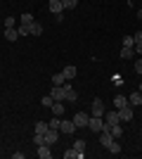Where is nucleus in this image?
<instances>
[{"mask_svg": "<svg viewBox=\"0 0 142 159\" xmlns=\"http://www.w3.org/2000/svg\"><path fill=\"white\" fill-rule=\"evenodd\" d=\"M116 124H121V119H118V112H104V128L102 131H109L111 133V126H116Z\"/></svg>", "mask_w": 142, "mask_h": 159, "instance_id": "obj_1", "label": "nucleus"}, {"mask_svg": "<svg viewBox=\"0 0 142 159\" xmlns=\"http://www.w3.org/2000/svg\"><path fill=\"white\" fill-rule=\"evenodd\" d=\"M50 12L57 17V21L64 19V5H62V0H50Z\"/></svg>", "mask_w": 142, "mask_h": 159, "instance_id": "obj_2", "label": "nucleus"}, {"mask_svg": "<svg viewBox=\"0 0 142 159\" xmlns=\"http://www.w3.org/2000/svg\"><path fill=\"white\" fill-rule=\"evenodd\" d=\"M88 128H90L93 133H102V128H104L102 116H90V119H88Z\"/></svg>", "mask_w": 142, "mask_h": 159, "instance_id": "obj_3", "label": "nucleus"}, {"mask_svg": "<svg viewBox=\"0 0 142 159\" xmlns=\"http://www.w3.org/2000/svg\"><path fill=\"white\" fill-rule=\"evenodd\" d=\"M116 112H118V119L121 121H133V116H135L133 105H126V107H121V109H116Z\"/></svg>", "mask_w": 142, "mask_h": 159, "instance_id": "obj_4", "label": "nucleus"}, {"mask_svg": "<svg viewBox=\"0 0 142 159\" xmlns=\"http://www.w3.org/2000/svg\"><path fill=\"white\" fill-rule=\"evenodd\" d=\"M50 95H52L54 102H62V100H67V93H64V88H62V86H52V93H50Z\"/></svg>", "mask_w": 142, "mask_h": 159, "instance_id": "obj_5", "label": "nucleus"}, {"mask_svg": "<svg viewBox=\"0 0 142 159\" xmlns=\"http://www.w3.org/2000/svg\"><path fill=\"white\" fill-rule=\"evenodd\" d=\"M88 114L85 112H78V114H74V124H76V128H81V126H88Z\"/></svg>", "mask_w": 142, "mask_h": 159, "instance_id": "obj_6", "label": "nucleus"}, {"mask_svg": "<svg viewBox=\"0 0 142 159\" xmlns=\"http://www.w3.org/2000/svg\"><path fill=\"white\" fill-rule=\"evenodd\" d=\"M57 140H59V133L54 131V128H47V133H45V145H50V147H52L54 143H57Z\"/></svg>", "mask_w": 142, "mask_h": 159, "instance_id": "obj_7", "label": "nucleus"}, {"mask_svg": "<svg viewBox=\"0 0 142 159\" xmlns=\"http://www.w3.org/2000/svg\"><path fill=\"white\" fill-rule=\"evenodd\" d=\"M93 116H104V102L100 98L93 100Z\"/></svg>", "mask_w": 142, "mask_h": 159, "instance_id": "obj_8", "label": "nucleus"}, {"mask_svg": "<svg viewBox=\"0 0 142 159\" xmlns=\"http://www.w3.org/2000/svg\"><path fill=\"white\" fill-rule=\"evenodd\" d=\"M59 131L74 135V133H76V124H74V121H62V124H59Z\"/></svg>", "mask_w": 142, "mask_h": 159, "instance_id": "obj_9", "label": "nucleus"}, {"mask_svg": "<svg viewBox=\"0 0 142 159\" xmlns=\"http://www.w3.org/2000/svg\"><path fill=\"white\" fill-rule=\"evenodd\" d=\"M114 135H111V133H109V131H102L100 133V143H102V145H104V147H109V145H111V143H114Z\"/></svg>", "mask_w": 142, "mask_h": 159, "instance_id": "obj_10", "label": "nucleus"}, {"mask_svg": "<svg viewBox=\"0 0 142 159\" xmlns=\"http://www.w3.org/2000/svg\"><path fill=\"white\" fill-rule=\"evenodd\" d=\"M41 33H43V24H38V21L28 24V36H41Z\"/></svg>", "mask_w": 142, "mask_h": 159, "instance_id": "obj_11", "label": "nucleus"}, {"mask_svg": "<svg viewBox=\"0 0 142 159\" xmlns=\"http://www.w3.org/2000/svg\"><path fill=\"white\" fill-rule=\"evenodd\" d=\"M62 88H64V93H67V100H69V102H76V100H78V95H76V90H74V88H71V86H69V83H64V86H62Z\"/></svg>", "mask_w": 142, "mask_h": 159, "instance_id": "obj_12", "label": "nucleus"}, {"mask_svg": "<svg viewBox=\"0 0 142 159\" xmlns=\"http://www.w3.org/2000/svg\"><path fill=\"white\" fill-rule=\"evenodd\" d=\"M62 74H64V79H67V81L76 79V66H74V64H69V66H64V69H62Z\"/></svg>", "mask_w": 142, "mask_h": 159, "instance_id": "obj_13", "label": "nucleus"}, {"mask_svg": "<svg viewBox=\"0 0 142 159\" xmlns=\"http://www.w3.org/2000/svg\"><path fill=\"white\" fill-rule=\"evenodd\" d=\"M38 157H41V159H50V157H52L50 145H38Z\"/></svg>", "mask_w": 142, "mask_h": 159, "instance_id": "obj_14", "label": "nucleus"}, {"mask_svg": "<svg viewBox=\"0 0 142 159\" xmlns=\"http://www.w3.org/2000/svg\"><path fill=\"white\" fill-rule=\"evenodd\" d=\"M128 102H130V105H133V107L142 105V90H135V93H133V95H130V98H128Z\"/></svg>", "mask_w": 142, "mask_h": 159, "instance_id": "obj_15", "label": "nucleus"}, {"mask_svg": "<svg viewBox=\"0 0 142 159\" xmlns=\"http://www.w3.org/2000/svg\"><path fill=\"white\" fill-rule=\"evenodd\" d=\"M64 159H83V152H78V150H67V152H64Z\"/></svg>", "mask_w": 142, "mask_h": 159, "instance_id": "obj_16", "label": "nucleus"}, {"mask_svg": "<svg viewBox=\"0 0 142 159\" xmlns=\"http://www.w3.org/2000/svg\"><path fill=\"white\" fill-rule=\"evenodd\" d=\"M114 105H116V109H121V107L128 105V98H126V95H116V98H114Z\"/></svg>", "mask_w": 142, "mask_h": 159, "instance_id": "obj_17", "label": "nucleus"}, {"mask_svg": "<svg viewBox=\"0 0 142 159\" xmlns=\"http://www.w3.org/2000/svg\"><path fill=\"white\" fill-rule=\"evenodd\" d=\"M64 83H67V79H64V74H54L52 76V86H64Z\"/></svg>", "mask_w": 142, "mask_h": 159, "instance_id": "obj_18", "label": "nucleus"}, {"mask_svg": "<svg viewBox=\"0 0 142 159\" xmlns=\"http://www.w3.org/2000/svg\"><path fill=\"white\" fill-rule=\"evenodd\" d=\"M5 38L7 40H17L19 38V31H17V29H5Z\"/></svg>", "mask_w": 142, "mask_h": 159, "instance_id": "obj_19", "label": "nucleus"}, {"mask_svg": "<svg viewBox=\"0 0 142 159\" xmlns=\"http://www.w3.org/2000/svg\"><path fill=\"white\" fill-rule=\"evenodd\" d=\"M133 55H135V48H121V57L123 60H130Z\"/></svg>", "mask_w": 142, "mask_h": 159, "instance_id": "obj_20", "label": "nucleus"}, {"mask_svg": "<svg viewBox=\"0 0 142 159\" xmlns=\"http://www.w3.org/2000/svg\"><path fill=\"white\" fill-rule=\"evenodd\" d=\"M59 124H62V119H59V116H54V114H52V119L47 121V126L54 128V131H59Z\"/></svg>", "mask_w": 142, "mask_h": 159, "instance_id": "obj_21", "label": "nucleus"}, {"mask_svg": "<svg viewBox=\"0 0 142 159\" xmlns=\"http://www.w3.org/2000/svg\"><path fill=\"white\" fill-rule=\"evenodd\" d=\"M52 114L54 116H62V114H64V105H62V102H54L52 105Z\"/></svg>", "mask_w": 142, "mask_h": 159, "instance_id": "obj_22", "label": "nucleus"}, {"mask_svg": "<svg viewBox=\"0 0 142 159\" xmlns=\"http://www.w3.org/2000/svg\"><path fill=\"white\" fill-rule=\"evenodd\" d=\"M47 128H50V126H47V121H38V124H36V133H43V135H45Z\"/></svg>", "mask_w": 142, "mask_h": 159, "instance_id": "obj_23", "label": "nucleus"}, {"mask_svg": "<svg viewBox=\"0 0 142 159\" xmlns=\"http://www.w3.org/2000/svg\"><path fill=\"white\" fill-rule=\"evenodd\" d=\"M62 5H64V10H74L78 5V0H62Z\"/></svg>", "mask_w": 142, "mask_h": 159, "instance_id": "obj_24", "label": "nucleus"}, {"mask_svg": "<svg viewBox=\"0 0 142 159\" xmlns=\"http://www.w3.org/2000/svg\"><path fill=\"white\" fill-rule=\"evenodd\" d=\"M19 19H21V24H31V21H36V19H33V14H28V12H24Z\"/></svg>", "mask_w": 142, "mask_h": 159, "instance_id": "obj_25", "label": "nucleus"}, {"mask_svg": "<svg viewBox=\"0 0 142 159\" xmlns=\"http://www.w3.org/2000/svg\"><path fill=\"white\" fill-rule=\"evenodd\" d=\"M123 48H135V38H133V36H126V38H123Z\"/></svg>", "mask_w": 142, "mask_h": 159, "instance_id": "obj_26", "label": "nucleus"}, {"mask_svg": "<svg viewBox=\"0 0 142 159\" xmlns=\"http://www.w3.org/2000/svg\"><path fill=\"white\" fill-rule=\"evenodd\" d=\"M109 152H111V154H121V145H118V143L114 140V143L109 145Z\"/></svg>", "mask_w": 142, "mask_h": 159, "instance_id": "obj_27", "label": "nucleus"}, {"mask_svg": "<svg viewBox=\"0 0 142 159\" xmlns=\"http://www.w3.org/2000/svg\"><path fill=\"white\" fill-rule=\"evenodd\" d=\"M111 135H114V138H121V135H123V128L118 126V124H116V126H111Z\"/></svg>", "mask_w": 142, "mask_h": 159, "instance_id": "obj_28", "label": "nucleus"}, {"mask_svg": "<svg viewBox=\"0 0 142 159\" xmlns=\"http://www.w3.org/2000/svg\"><path fill=\"white\" fill-rule=\"evenodd\" d=\"M41 105H43V107H52V105H54V100H52V95H45V98L41 100Z\"/></svg>", "mask_w": 142, "mask_h": 159, "instance_id": "obj_29", "label": "nucleus"}, {"mask_svg": "<svg viewBox=\"0 0 142 159\" xmlns=\"http://www.w3.org/2000/svg\"><path fill=\"white\" fill-rule=\"evenodd\" d=\"M74 147L78 150V152H85V140H76V143H74Z\"/></svg>", "mask_w": 142, "mask_h": 159, "instance_id": "obj_30", "label": "nucleus"}, {"mask_svg": "<svg viewBox=\"0 0 142 159\" xmlns=\"http://www.w3.org/2000/svg\"><path fill=\"white\" fill-rule=\"evenodd\" d=\"M17 31H19V36H28V24H21Z\"/></svg>", "mask_w": 142, "mask_h": 159, "instance_id": "obj_31", "label": "nucleus"}, {"mask_svg": "<svg viewBox=\"0 0 142 159\" xmlns=\"http://www.w3.org/2000/svg\"><path fill=\"white\" fill-rule=\"evenodd\" d=\"M5 29H14V17H7L5 19Z\"/></svg>", "mask_w": 142, "mask_h": 159, "instance_id": "obj_32", "label": "nucleus"}, {"mask_svg": "<svg viewBox=\"0 0 142 159\" xmlns=\"http://www.w3.org/2000/svg\"><path fill=\"white\" fill-rule=\"evenodd\" d=\"M133 38H135V45H140V43H142V29L135 33V36H133Z\"/></svg>", "mask_w": 142, "mask_h": 159, "instance_id": "obj_33", "label": "nucleus"}, {"mask_svg": "<svg viewBox=\"0 0 142 159\" xmlns=\"http://www.w3.org/2000/svg\"><path fill=\"white\" fill-rule=\"evenodd\" d=\"M135 71H137V74H142V60H137V62H135Z\"/></svg>", "mask_w": 142, "mask_h": 159, "instance_id": "obj_34", "label": "nucleus"}, {"mask_svg": "<svg viewBox=\"0 0 142 159\" xmlns=\"http://www.w3.org/2000/svg\"><path fill=\"white\" fill-rule=\"evenodd\" d=\"M135 52H137V55H142V43H140V45H135Z\"/></svg>", "mask_w": 142, "mask_h": 159, "instance_id": "obj_35", "label": "nucleus"}, {"mask_svg": "<svg viewBox=\"0 0 142 159\" xmlns=\"http://www.w3.org/2000/svg\"><path fill=\"white\" fill-rule=\"evenodd\" d=\"M137 19H140V21H142V10H137Z\"/></svg>", "mask_w": 142, "mask_h": 159, "instance_id": "obj_36", "label": "nucleus"}]
</instances>
